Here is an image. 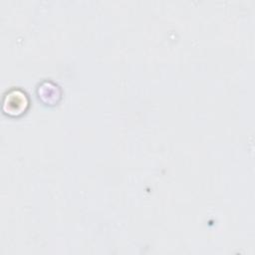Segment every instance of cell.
<instances>
[{
	"instance_id": "cell-1",
	"label": "cell",
	"mask_w": 255,
	"mask_h": 255,
	"mask_svg": "<svg viewBox=\"0 0 255 255\" xmlns=\"http://www.w3.org/2000/svg\"><path fill=\"white\" fill-rule=\"evenodd\" d=\"M28 105L27 96L22 91L18 90L17 92V99L15 98V90L10 91L4 98L3 107L8 106V109L5 111L6 114L9 115H18L25 111Z\"/></svg>"
}]
</instances>
